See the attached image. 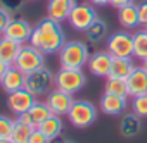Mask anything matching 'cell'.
Instances as JSON below:
<instances>
[{"instance_id": "18", "label": "cell", "mask_w": 147, "mask_h": 143, "mask_svg": "<svg viewBox=\"0 0 147 143\" xmlns=\"http://www.w3.org/2000/svg\"><path fill=\"white\" fill-rule=\"evenodd\" d=\"M118 21L119 24L125 28V29H133L137 28L140 23H138V9H137V4H128V5H123L118 9Z\"/></svg>"}, {"instance_id": "15", "label": "cell", "mask_w": 147, "mask_h": 143, "mask_svg": "<svg viewBox=\"0 0 147 143\" xmlns=\"http://www.w3.org/2000/svg\"><path fill=\"white\" fill-rule=\"evenodd\" d=\"M76 0H49L47 4V16L57 23L67 21L71 9L75 7Z\"/></svg>"}, {"instance_id": "36", "label": "cell", "mask_w": 147, "mask_h": 143, "mask_svg": "<svg viewBox=\"0 0 147 143\" xmlns=\"http://www.w3.org/2000/svg\"><path fill=\"white\" fill-rule=\"evenodd\" d=\"M7 64H4L2 60H0V80H2V76H4V73H5V71H7Z\"/></svg>"}, {"instance_id": "23", "label": "cell", "mask_w": 147, "mask_h": 143, "mask_svg": "<svg viewBox=\"0 0 147 143\" xmlns=\"http://www.w3.org/2000/svg\"><path fill=\"white\" fill-rule=\"evenodd\" d=\"M85 36H87V40L90 41V43H99V41H102L106 36H107V24L102 21V19H95L90 26H88V29L85 31Z\"/></svg>"}, {"instance_id": "29", "label": "cell", "mask_w": 147, "mask_h": 143, "mask_svg": "<svg viewBox=\"0 0 147 143\" xmlns=\"http://www.w3.org/2000/svg\"><path fill=\"white\" fill-rule=\"evenodd\" d=\"M23 4H24V0H0V7H4V9L9 11L11 14L21 11Z\"/></svg>"}, {"instance_id": "10", "label": "cell", "mask_w": 147, "mask_h": 143, "mask_svg": "<svg viewBox=\"0 0 147 143\" xmlns=\"http://www.w3.org/2000/svg\"><path fill=\"white\" fill-rule=\"evenodd\" d=\"M35 102H36V97H35L33 93H30L26 88L18 90V92H12V93H9V97H7V105H9V109H11L16 116H19V114H23V112H28V110L33 107Z\"/></svg>"}, {"instance_id": "34", "label": "cell", "mask_w": 147, "mask_h": 143, "mask_svg": "<svg viewBox=\"0 0 147 143\" xmlns=\"http://www.w3.org/2000/svg\"><path fill=\"white\" fill-rule=\"evenodd\" d=\"M50 143H75L73 140H69V138H66V136H55V138H52L50 140Z\"/></svg>"}, {"instance_id": "16", "label": "cell", "mask_w": 147, "mask_h": 143, "mask_svg": "<svg viewBox=\"0 0 147 143\" xmlns=\"http://www.w3.org/2000/svg\"><path fill=\"white\" fill-rule=\"evenodd\" d=\"M99 105H100V110L107 116H123L128 107V102H126V97L104 93Z\"/></svg>"}, {"instance_id": "4", "label": "cell", "mask_w": 147, "mask_h": 143, "mask_svg": "<svg viewBox=\"0 0 147 143\" xmlns=\"http://www.w3.org/2000/svg\"><path fill=\"white\" fill-rule=\"evenodd\" d=\"M52 85H55V74L45 65L36 69V71H33V73H30V74H26L24 88L30 93H33L35 97L49 93Z\"/></svg>"}, {"instance_id": "17", "label": "cell", "mask_w": 147, "mask_h": 143, "mask_svg": "<svg viewBox=\"0 0 147 143\" xmlns=\"http://www.w3.org/2000/svg\"><path fill=\"white\" fill-rule=\"evenodd\" d=\"M23 48V43L5 38V36H0V60L7 65H14L19 52Z\"/></svg>"}, {"instance_id": "3", "label": "cell", "mask_w": 147, "mask_h": 143, "mask_svg": "<svg viewBox=\"0 0 147 143\" xmlns=\"http://www.w3.org/2000/svg\"><path fill=\"white\" fill-rule=\"evenodd\" d=\"M97 119V109L88 100H75L67 112V121L75 128H88Z\"/></svg>"}, {"instance_id": "8", "label": "cell", "mask_w": 147, "mask_h": 143, "mask_svg": "<svg viewBox=\"0 0 147 143\" xmlns=\"http://www.w3.org/2000/svg\"><path fill=\"white\" fill-rule=\"evenodd\" d=\"M107 52L113 57H133V35L116 31L107 38Z\"/></svg>"}, {"instance_id": "6", "label": "cell", "mask_w": 147, "mask_h": 143, "mask_svg": "<svg viewBox=\"0 0 147 143\" xmlns=\"http://www.w3.org/2000/svg\"><path fill=\"white\" fill-rule=\"evenodd\" d=\"M97 11L95 7L88 2H76L75 7L71 9L69 12V17H67V23L71 24L73 29H76V31H87L88 26L97 19Z\"/></svg>"}, {"instance_id": "2", "label": "cell", "mask_w": 147, "mask_h": 143, "mask_svg": "<svg viewBox=\"0 0 147 143\" xmlns=\"http://www.w3.org/2000/svg\"><path fill=\"white\" fill-rule=\"evenodd\" d=\"M88 59H90L88 45L78 40L66 41L64 47L59 50L61 67H66V69H82L83 65L88 64Z\"/></svg>"}, {"instance_id": "19", "label": "cell", "mask_w": 147, "mask_h": 143, "mask_svg": "<svg viewBox=\"0 0 147 143\" xmlns=\"http://www.w3.org/2000/svg\"><path fill=\"white\" fill-rule=\"evenodd\" d=\"M142 129V121L137 114H123L119 121V131L125 138H133L140 133Z\"/></svg>"}, {"instance_id": "12", "label": "cell", "mask_w": 147, "mask_h": 143, "mask_svg": "<svg viewBox=\"0 0 147 143\" xmlns=\"http://www.w3.org/2000/svg\"><path fill=\"white\" fill-rule=\"evenodd\" d=\"M31 33H33V28H31V24L28 21H24V19H11V23L7 24L2 36L16 40V41L24 45V41H30Z\"/></svg>"}, {"instance_id": "22", "label": "cell", "mask_w": 147, "mask_h": 143, "mask_svg": "<svg viewBox=\"0 0 147 143\" xmlns=\"http://www.w3.org/2000/svg\"><path fill=\"white\" fill-rule=\"evenodd\" d=\"M104 93L118 95V97H130V95H128V83H126V80H125V78L107 76V78H106Z\"/></svg>"}, {"instance_id": "37", "label": "cell", "mask_w": 147, "mask_h": 143, "mask_svg": "<svg viewBox=\"0 0 147 143\" xmlns=\"http://www.w3.org/2000/svg\"><path fill=\"white\" fill-rule=\"evenodd\" d=\"M0 143H14L11 138H0Z\"/></svg>"}, {"instance_id": "13", "label": "cell", "mask_w": 147, "mask_h": 143, "mask_svg": "<svg viewBox=\"0 0 147 143\" xmlns=\"http://www.w3.org/2000/svg\"><path fill=\"white\" fill-rule=\"evenodd\" d=\"M24 81H26V74L23 73L21 69H18L16 65H9L7 71L4 73L2 80H0V86L4 88V92L12 93L18 90L24 88Z\"/></svg>"}, {"instance_id": "39", "label": "cell", "mask_w": 147, "mask_h": 143, "mask_svg": "<svg viewBox=\"0 0 147 143\" xmlns=\"http://www.w3.org/2000/svg\"><path fill=\"white\" fill-rule=\"evenodd\" d=\"M145 31H147V26H145Z\"/></svg>"}, {"instance_id": "20", "label": "cell", "mask_w": 147, "mask_h": 143, "mask_svg": "<svg viewBox=\"0 0 147 143\" xmlns=\"http://www.w3.org/2000/svg\"><path fill=\"white\" fill-rule=\"evenodd\" d=\"M135 69V64L131 60V57H113V64H111V74L114 78H128L131 74V71Z\"/></svg>"}, {"instance_id": "1", "label": "cell", "mask_w": 147, "mask_h": 143, "mask_svg": "<svg viewBox=\"0 0 147 143\" xmlns=\"http://www.w3.org/2000/svg\"><path fill=\"white\" fill-rule=\"evenodd\" d=\"M66 43V35L61 28V23L50 19L49 16L42 19L30 36V45L42 50L43 53H55Z\"/></svg>"}, {"instance_id": "7", "label": "cell", "mask_w": 147, "mask_h": 143, "mask_svg": "<svg viewBox=\"0 0 147 143\" xmlns=\"http://www.w3.org/2000/svg\"><path fill=\"white\" fill-rule=\"evenodd\" d=\"M14 65L18 69H21L24 74H30L33 71L40 69L45 65V53L38 48H35L33 45H23Z\"/></svg>"}, {"instance_id": "24", "label": "cell", "mask_w": 147, "mask_h": 143, "mask_svg": "<svg viewBox=\"0 0 147 143\" xmlns=\"http://www.w3.org/2000/svg\"><path fill=\"white\" fill-rule=\"evenodd\" d=\"M28 114H30V119H31L33 126L38 128V124H42L45 119H49L52 116V110L47 105V102H35L33 107L28 110Z\"/></svg>"}, {"instance_id": "30", "label": "cell", "mask_w": 147, "mask_h": 143, "mask_svg": "<svg viewBox=\"0 0 147 143\" xmlns=\"http://www.w3.org/2000/svg\"><path fill=\"white\" fill-rule=\"evenodd\" d=\"M11 19H12V14L9 11H5L4 7H0V36L4 35V31H5L7 24L11 23Z\"/></svg>"}, {"instance_id": "38", "label": "cell", "mask_w": 147, "mask_h": 143, "mask_svg": "<svg viewBox=\"0 0 147 143\" xmlns=\"http://www.w3.org/2000/svg\"><path fill=\"white\" fill-rule=\"evenodd\" d=\"M142 67H144V69H145V71H147V57H145V59H144V60H142Z\"/></svg>"}, {"instance_id": "32", "label": "cell", "mask_w": 147, "mask_h": 143, "mask_svg": "<svg viewBox=\"0 0 147 143\" xmlns=\"http://www.w3.org/2000/svg\"><path fill=\"white\" fill-rule=\"evenodd\" d=\"M28 143H50V140H49L38 128H35L33 133H31V136H30V141H28Z\"/></svg>"}, {"instance_id": "11", "label": "cell", "mask_w": 147, "mask_h": 143, "mask_svg": "<svg viewBox=\"0 0 147 143\" xmlns=\"http://www.w3.org/2000/svg\"><path fill=\"white\" fill-rule=\"evenodd\" d=\"M113 55L109 52H95L88 59V71L97 78H107L111 74Z\"/></svg>"}, {"instance_id": "5", "label": "cell", "mask_w": 147, "mask_h": 143, "mask_svg": "<svg viewBox=\"0 0 147 143\" xmlns=\"http://www.w3.org/2000/svg\"><path fill=\"white\" fill-rule=\"evenodd\" d=\"M87 85V76L82 69H66L61 67V71L55 74V88L64 90L67 93H78Z\"/></svg>"}, {"instance_id": "33", "label": "cell", "mask_w": 147, "mask_h": 143, "mask_svg": "<svg viewBox=\"0 0 147 143\" xmlns=\"http://www.w3.org/2000/svg\"><path fill=\"white\" fill-rule=\"evenodd\" d=\"M133 0H111V4L109 5H113L114 9H119V7H123V5H128V4H131Z\"/></svg>"}, {"instance_id": "25", "label": "cell", "mask_w": 147, "mask_h": 143, "mask_svg": "<svg viewBox=\"0 0 147 143\" xmlns=\"http://www.w3.org/2000/svg\"><path fill=\"white\" fill-rule=\"evenodd\" d=\"M133 57L140 62L147 57V31H137L133 35Z\"/></svg>"}, {"instance_id": "27", "label": "cell", "mask_w": 147, "mask_h": 143, "mask_svg": "<svg viewBox=\"0 0 147 143\" xmlns=\"http://www.w3.org/2000/svg\"><path fill=\"white\" fill-rule=\"evenodd\" d=\"M131 112L137 114L140 119H145L147 117V93L145 95H137V97H131Z\"/></svg>"}, {"instance_id": "9", "label": "cell", "mask_w": 147, "mask_h": 143, "mask_svg": "<svg viewBox=\"0 0 147 143\" xmlns=\"http://www.w3.org/2000/svg\"><path fill=\"white\" fill-rule=\"evenodd\" d=\"M45 102H47V105L50 107L52 114L62 117V116H67V112H69L73 102H75V98H73L71 93L55 88L54 92H50V93L47 95V100H45Z\"/></svg>"}, {"instance_id": "26", "label": "cell", "mask_w": 147, "mask_h": 143, "mask_svg": "<svg viewBox=\"0 0 147 143\" xmlns=\"http://www.w3.org/2000/svg\"><path fill=\"white\" fill-rule=\"evenodd\" d=\"M33 129H35V128L16 121V122H14V128H12V133H11V140H12L14 143H28V141H30V136H31V133H33Z\"/></svg>"}, {"instance_id": "14", "label": "cell", "mask_w": 147, "mask_h": 143, "mask_svg": "<svg viewBox=\"0 0 147 143\" xmlns=\"http://www.w3.org/2000/svg\"><path fill=\"white\" fill-rule=\"evenodd\" d=\"M128 83V95L137 97V95H145L147 93V71L142 65H135L131 74L126 78Z\"/></svg>"}, {"instance_id": "28", "label": "cell", "mask_w": 147, "mask_h": 143, "mask_svg": "<svg viewBox=\"0 0 147 143\" xmlns=\"http://www.w3.org/2000/svg\"><path fill=\"white\" fill-rule=\"evenodd\" d=\"M14 122L16 121L7 117V116H0V138H11Z\"/></svg>"}, {"instance_id": "31", "label": "cell", "mask_w": 147, "mask_h": 143, "mask_svg": "<svg viewBox=\"0 0 147 143\" xmlns=\"http://www.w3.org/2000/svg\"><path fill=\"white\" fill-rule=\"evenodd\" d=\"M138 9V23L142 26H147V0H142L140 4H137Z\"/></svg>"}, {"instance_id": "35", "label": "cell", "mask_w": 147, "mask_h": 143, "mask_svg": "<svg viewBox=\"0 0 147 143\" xmlns=\"http://www.w3.org/2000/svg\"><path fill=\"white\" fill-rule=\"evenodd\" d=\"M88 2L94 7H104V5H109L111 4V0H88Z\"/></svg>"}, {"instance_id": "21", "label": "cell", "mask_w": 147, "mask_h": 143, "mask_svg": "<svg viewBox=\"0 0 147 143\" xmlns=\"http://www.w3.org/2000/svg\"><path fill=\"white\" fill-rule=\"evenodd\" d=\"M38 129H40L49 140L59 136V134L62 133V119H61V116L52 114L49 119H45L42 124H38Z\"/></svg>"}]
</instances>
